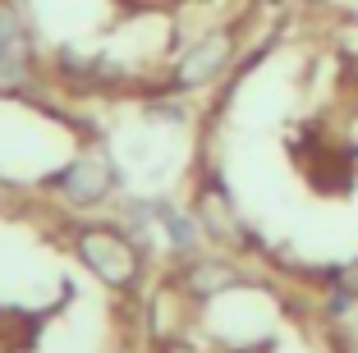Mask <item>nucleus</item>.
Returning a JSON list of instances; mask_svg holds the SVG:
<instances>
[{"label":"nucleus","instance_id":"nucleus-2","mask_svg":"<svg viewBox=\"0 0 358 353\" xmlns=\"http://www.w3.org/2000/svg\"><path fill=\"white\" fill-rule=\"evenodd\" d=\"M230 51H234L230 32H207L202 42H193L189 51L179 55V69H175L179 87H202V83H211V78L230 64Z\"/></svg>","mask_w":358,"mask_h":353},{"label":"nucleus","instance_id":"nucleus-1","mask_svg":"<svg viewBox=\"0 0 358 353\" xmlns=\"http://www.w3.org/2000/svg\"><path fill=\"white\" fill-rule=\"evenodd\" d=\"M78 257H83L106 284L129 289V284L138 280V252L115 229H83V234H78Z\"/></svg>","mask_w":358,"mask_h":353},{"label":"nucleus","instance_id":"nucleus-7","mask_svg":"<svg viewBox=\"0 0 358 353\" xmlns=\"http://www.w3.org/2000/svg\"><path fill=\"white\" fill-rule=\"evenodd\" d=\"M157 220L166 225V234H170V243H175L179 252H193L198 248V225H193L184 211H175V207H161L157 211Z\"/></svg>","mask_w":358,"mask_h":353},{"label":"nucleus","instance_id":"nucleus-6","mask_svg":"<svg viewBox=\"0 0 358 353\" xmlns=\"http://www.w3.org/2000/svg\"><path fill=\"white\" fill-rule=\"evenodd\" d=\"M198 216L207 225V234H216V239L234 234V211H230V198H225L221 188H202L198 193Z\"/></svg>","mask_w":358,"mask_h":353},{"label":"nucleus","instance_id":"nucleus-8","mask_svg":"<svg viewBox=\"0 0 358 353\" xmlns=\"http://www.w3.org/2000/svg\"><path fill=\"white\" fill-rule=\"evenodd\" d=\"M345 289H358V261H354V266L345 271Z\"/></svg>","mask_w":358,"mask_h":353},{"label":"nucleus","instance_id":"nucleus-4","mask_svg":"<svg viewBox=\"0 0 358 353\" xmlns=\"http://www.w3.org/2000/svg\"><path fill=\"white\" fill-rule=\"evenodd\" d=\"M23 73H28V32L10 5H0V83H14Z\"/></svg>","mask_w":358,"mask_h":353},{"label":"nucleus","instance_id":"nucleus-5","mask_svg":"<svg viewBox=\"0 0 358 353\" xmlns=\"http://www.w3.org/2000/svg\"><path fill=\"white\" fill-rule=\"evenodd\" d=\"M234 284V266H225V261H193L189 271H184V294H198V298H207V294H221Z\"/></svg>","mask_w":358,"mask_h":353},{"label":"nucleus","instance_id":"nucleus-3","mask_svg":"<svg viewBox=\"0 0 358 353\" xmlns=\"http://www.w3.org/2000/svg\"><path fill=\"white\" fill-rule=\"evenodd\" d=\"M110 184H115V175H110V166H106L101 156H78L74 166L60 175V193L69 202H78V207L101 202L106 193H110Z\"/></svg>","mask_w":358,"mask_h":353}]
</instances>
